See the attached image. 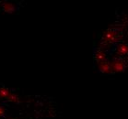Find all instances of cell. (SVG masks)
Segmentation results:
<instances>
[{"label": "cell", "instance_id": "cell-1", "mask_svg": "<svg viewBox=\"0 0 128 119\" xmlns=\"http://www.w3.org/2000/svg\"><path fill=\"white\" fill-rule=\"evenodd\" d=\"M110 63H111L112 72L119 73V72H122L124 69V63L121 60H114Z\"/></svg>", "mask_w": 128, "mask_h": 119}, {"label": "cell", "instance_id": "cell-2", "mask_svg": "<svg viewBox=\"0 0 128 119\" xmlns=\"http://www.w3.org/2000/svg\"><path fill=\"white\" fill-rule=\"evenodd\" d=\"M100 71L103 73H112V68H111V63L108 61H104L102 62H100L99 65Z\"/></svg>", "mask_w": 128, "mask_h": 119}, {"label": "cell", "instance_id": "cell-3", "mask_svg": "<svg viewBox=\"0 0 128 119\" xmlns=\"http://www.w3.org/2000/svg\"><path fill=\"white\" fill-rule=\"evenodd\" d=\"M3 10L6 13H13L16 10V6L13 3L6 2L3 4Z\"/></svg>", "mask_w": 128, "mask_h": 119}, {"label": "cell", "instance_id": "cell-4", "mask_svg": "<svg viewBox=\"0 0 128 119\" xmlns=\"http://www.w3.org/2000/svg\"><path fill=\"white\" fill-rule=\"evenodd\" d=\"M117 53L119 54V55H125V54H127L128 53V46L127 45H125V44H121L117 49Z\"/></svg>", "mask_w": 128, "mask_h": 119}, {"label": "cell", "instance_id": "cell-5", "mask_svg": "<svg viewBox=\"0 0 128 119\" xmlns=\"http://www.w3.org/2000/svg\"><path fill=\"white\" fill-rule=\"evenodd\" d=\"M11 92L6 89V88H1L0 89V98L1 99H8V96L10 95Z\"/></svg>", "mask_w": 128, "mask_h": 119}, {"label": "cell", "instance_id": "cell-6", "mask_svg": "<svg viewBox=\"0 0 128 119\" xmlns=\"http://www.w3.org/2000/svg\"><path fill=\"white\" fill-rule=\"evenodd\" d=\"M8 101H10V102H14V103H17V102H18V95H16L15 93H10V95L8 96Z\"/></svg>", "mask_w": 128, "mask_h": 119}, {"label": "cell", "instance_id": "cell-7", "mask_svg": "<svg viewBox=\"0 0 128 119\" xmlns=\"http://www.w3.org/2000/svg\"><path fill=\"white\" fill-rule=\"evenodd\" d=\"M4 113H5V109H4L3 107H1V106H0V117L3 116Z\"/></svg>", "mask_w": 128, "mask_h": 119}]
</instances>
